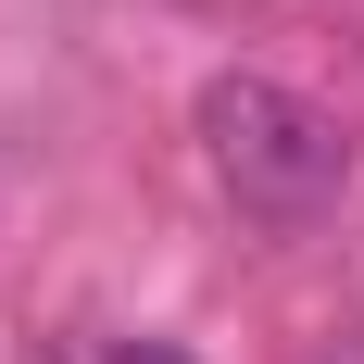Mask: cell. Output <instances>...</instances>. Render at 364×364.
I'll use <instances>...</instances> for the list:
<instances>
[{
  "mask_svg": "<svg viewBox=\"0 0 364 364\" xmlns=\"http://www.w3.org/2000/svg\"><path fill=\"white\" fill-rule=\"evenodd\" d=\"M188 139H201L214 188H226L252 226H314V214L339 201V176H352L339 113H327V101H301L289 75H252V63H226L214 88H201Z\"/></svg>",
  "mask_w": 364,
  "mask_h": 364,
  "instance_id": "6da1fadb",
  "label": "cell"
},
{
  "mask_svg": "<svg viewBox=\"0 0 364 364\" xmlns=\"http://www.w3.org/2000/svg\"><path fill=\"white\" fill-rule=\"evenodd\" d=\"M314 364H364V339H339V352H314Z\"/></svg>",
  "mask_w": 364,
  "mask_h": 364,
  "instance_id": "7a4b0ae2",
  "label": "cell"
}]
</instances>
